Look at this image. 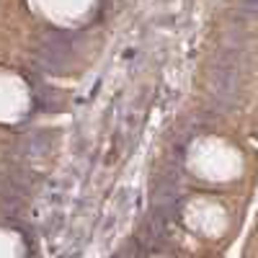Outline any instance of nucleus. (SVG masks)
<instances>
[{
  "label": "nucleus",
  "instance_id": "f257e3e1",
  "mask_svg": "<svg viewBox=\"0 0 258 258\" xmlns=\"http://www.w3.org/2000/svg\"><path fill=\"white\" fill-rule=\"evenodd\" d=\"M240 6H243V11H245V13L258 16V0H240Z\"/></svg>",
  "mask_w": 258,
  "mask_h": 258
}]
</instances>
